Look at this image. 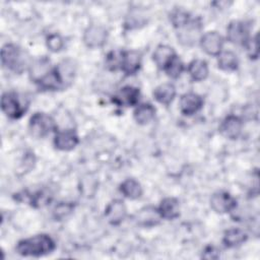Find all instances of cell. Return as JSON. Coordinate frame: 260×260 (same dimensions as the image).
<instances>
[{"label": "cell", "mask_w": 260, "mask_h": 260, "mask_svg": "<svg viewBox=\"0 0 260 260\" xmlns=\"http://www.w3.org/2000/svg\"><path fill=\"white\" fill-rule=\"evenodd\" d=\"M74 66L70 61H63L58 66L51 68L50 71L40 79L37 84L44 90H58L67 87L73 80Z\"/></svg>", "instance_id": "cell-1"}, {"label": "cell", "mask_w": 260, "mask_h": 260, "mask_svg": "<svg viewBox=\"0 0 260 260\" xmlns=\"http://www.w3.org/2000/svg\"><path fill=\"white\" fill-rule=\"evenodd\" d=\"M55 247V242L50 236L41 234L19 241L16 245V252L25 257H39L51 253Z\"/></svg>", "instance_id": "cell-2"}, {"label": "cell", "mask_w": 260, "mask_h": 260, "mask_svg": "<svg viewBox=\"0 0 260 260\" xmlns=\"http://www.w3.org/2000/svg\"><path fill=\"white\" fill-rule=\"evenodd\" d=\"M1 63L6 69L21 73L27 64V57L19 47L13 44H6L1 49Z\"/></svg>", "instance_id": "cell-3"}, {"label": "cell", "mask_w": 260, "mask_h": 260, "mask_svg": "<svg viewBox=\"0 0 260 260\" xmlns=\"http://www.w3.org/2000/svg\"><path fill=\"white\" fill-rule=\"evenodd\" d=\"M28 103L14 91H7L2 94L1 109L11 119H19L26 112Z\"/></svg>", "instance_id": "cell-4"}, {"label": "cell", "mask_w": 260, "mask_h": 260, "mask_svg": "<svg viewBox=\"0 0 260 260\" xmlns=\"http://www.w3.org/2000/svg\"><path fill=\"white\" fill-rule=\"evenodd\" d=\"M56 129L54 119L45 113H35L28 123L30 134L37 138H43Z\"/></svg>", "instance_id": "cell-5"}, {"label": "cell", "mask_w": 260, "mask_h": 260, "mask_svg": "<svg viewBox=\"0 0 260 260\" xmlns=\"http://www.w3.org/2000/svg\"><path fill=\"white\" fill-rule=\"evenodd\" d=\"M228 40L235 45H246L249 41V25L240 20L230 22L226 29Z\"/></svg>", "instance_id": "cell-6"}, {"label": "cell", "mask_w": 260, "mask_h": 260, "mask_svg": "<svg viewBox=\"0 0 260 260\" xmlns=\"http://www.w3.org/2000/svg\"><path fill=\"white\" fill-rule=\"evenodd\" d=\"M108 39V30L98 24L88 26L83 35V42L88 48H100L105 45Z\"/></svg>", "instance_id": "cell-7"}, {"label": "cell", "mask_w": 260, "mask_h": 260, "mask_svg": "<svg viewBox=\"0 0 260 260\" xmlns=\"http://www.w3.org/2000/svg\"><path fill=\"white\" fill-rule=\"evenodd\" d=\"M140 96V91L137 87L126 85L120 88L113 96L112 102L120 107H131L135 106Z\"/></svg>", "instance_id": "cell-8"}, {"label": "cell", "mask_w": 260, "mask_h": 260, "mask_svg": "<svg viewBox=\"0 0 260 260\" xmlns=\"http://www.w3.org/2000/svg\"><path fill=\"white\" fill-rule=\"evenodd\" d=\"M201 24L196 20H190L178 29V40L184 46H193L200 37Z\"/></svg>", "instance_id": "cell-9"}, {"label": "cell", "mask_w": 260, "mask_h": 260, "mask_svg": "<svg viewBox=\"0 0 260 260\" xmlns=\"http://www.w3.org/2000/svg\"><path fill=\"white\" fill-rule=\"evenodd\" d=\"M237 205L236 199L225 191L215 192L210 198L211 208L218 213H226L232 211Z\"/></svg>", "instance_id": "cell-10"}, {"label": "cell", "mask_w": 260, "mask_h": 260, "mask_svg": "<svg viewBox=\"0 0 260 260\" xmlns=\"http://www.w3.org/2000/svg\"><path fill=\"white\" fill-rule=\"evenodd\" d=\"M200 45L206 54L216 56L221 53L223 39L216 31H208L200 38Z\"/></svg>", "instance_id": "cell-11"}, {"label": "cell", "mask_w": 260, "mask_h": 260, "mask_svg": "<svg viewBox=\"0 0 260 260\" xmlns=\"http://www.w3.org/2000/svg\"><path fill=\"white\" fill-rule=\"evenodd\" d=\"M127 215V208L122 200L115 199L111 201L105 209V216L107 220L113 224H120Z\"/></svg>", "instance_id": "cell-12"}, {"label": "cell", "mask_w": 260, "mask_h": 260, "mask_svg": "<svg viewBox=\"0 0 260 260\" xmlns=\"http://www.w3.org/2000/svg\"><path fill=\"white\" fill-rule=\"evenodd\" d=\"M78 142L79 139L77 134L75 133V131L70 129L58 131L54 138V144L56 148L63 151L72 150L78 144Z\"/></svg>", "instance_id": "cell-13"}, {"label": "cell", "mask_w": 260, "mask_h": 260, "mask_svg": "<svg viewBox=\"0 0 260 260\" xmlns=\"http://www.w3.org/2000/svg\"><path fill=\"white\" fill-rule=\"evenodd\" d=\"M243 128V122L242 120L235 116L230 115L223 119L219 126L220 133L230 139H236L240 136Z\"/></svg>", "instance_id": "cell-14"}, {"label": "cell", "mask_w": 260, "mask_h": 260, "mask_svg": "<svg viewBox=\"0 0 260 260\" xmlns=\"http://www.w3.org/2000/svg\"><path fill=\"white\" fill-rule=\"evenodd\" d=\"M203 106L202 98L194 92H187L181 96L180 110L182 114L191 116L197 113Z\"/></svg>", "instance_id": "cell-15"}, {"label": "cell", "mask_w": 260, "mask_h": 260, "mask_svg": "<svg viewBox=\"0 0 260 260\" xmlns=\"http://www.w3.org/2000/svg\"><path fill=\"white\" fill-rule=\"evenodd\" d=\"M141 66V54L138 51H124L121 70L126 75L135 74Z\"/></svg>", "instance_id": "cell-16"}, {"label": "cell", "mask_w": 260, "mask_h": 260, "mask_svg": "<svg viewBox=\"0 0 260 260\" xmlns=\"http://www.w3.org/2000/svg\"><path fill=\"white\" fill-rule=\"evenodd\" d=\"M161 218L175 219L180 214V204L176 198L167 197L161 200L157 208Z\"/></svg>", "instance_id": "cell-17"}, {"label": "cell", "mask_w": 260, "mask_h": 260, "mask_svg": "<svg viewBox=\"0 0 260 260\" xmlns=\"http://www.w3.org/2000/svg\"><path fill=\"white\" fill-rule=\"evenodd\" d=\"M160 218L161 216L157 208H154V207H145L136 214L137 224L141 226H146V228L156 225L159 222Z\"/></svg>", "instance_id": "cell-18"}, {"label": "cell", "mask_w": 260, "mask_h": 260, "mask_svg": "<svg viewBox=\"0 0 260 260\" xmlns=\"http://www.w3.org/2000/svg\"><path fill=\"white\" fill-rule=\"evenodd\" d=\"M176 95V88L172 83H162L155 87L153 96L156 102L162 105H170Z\"/></svg>", "instance_id": "cell-19"}, {"label": "cell", "mask_w": 260, "mask_h": 260, "mask_svg": "<svg viewBox=\"0 0 260 260\" xmlns=\"http://www.w3.org/2000/svg\"><path fill=\"white\" fill-rule=\"evenodd\" d=\"M176 55L173 48L167 45H159L152 54V59L156 66L160 69H165L167 64Z\"/></svg>", "instance_id": "cell-20"}, {"label": "cell", "mask_w": 260, "mask_h": 260, "mask_svg": "<svg viewBox=\"0 0 260 260\" xmlns=\"http://www.w3.org/2000/svg\"><path fill=\"white\" fill-rule=\"evenodd\" d=\"M188 72L194 81H202L208 76V65L204 60L195 59L190 62Z\"/></svg>", "instance_id": "cell-21"}, {"label": "cell", "mask_w": 260, "mask_h": 260, "mask_svg": "<svg viewBox=\"0 0 260 260\" xmlns=\"http://www.w3.org/2000/svg\"><path fill=\"white\" fill-rule=\"evenodd\" d=\"M154 115L155 109L149 103L139 105L134 111V119L140 125L148 124L154 118Z\"/></svg>", "instance_id": "cell-22"}, {"label": "cell", "mask_w": 260, "mask_h": 260, "mask_svg": "<svg viewBox=\"0 0 260 260\" xmlns=\"http://www.w3.org/2000/svg\"><path fill=\"white\" fill-rule=\"evenodd\" d=\"M247 240V235L246 233L241 230V229H230L224 233L222 242L224 244L225 247L229 248H233L236 246H239L241 244H243L244 242H246Z\"/></svg>", "instance_id": "cell-23"}, {"label": "cell", "mask_w": 260, "mask_h": 260, "mask_svg": "<svg viewBox=\"0 0 260 260\" xmlns=\"http://www.w3.org/2000/svg\"><path fill=\"white\" fill-rule=\"evenodd\" d=\"M50 61L47 58H41L29 65V75L36 83L50 71Z\"/></svg>", "instance_id": "cell-24"}, {"label": "cell", "mask_w": 260, "mask_h": 260, "mask_svg": "<svg viewBox=\"0 0 260 260\" xmlns=\"http://www.w3.org/2000/svg\"><path fill=\"white\" fill-rule=\"evenodd\" d=\"M122 194L129 199H137L142 194V187L135 179H126L120 186Z\"/></svg>", "instance_id": "cell-25"}, {"label": "cell", "mask_w": 260, "mask_h": 260, "mask_svg": "<svg viewBox=\"0 0 260 260\" xmlns=\"http://www.w3.org/2000/svg\"><path fill=\"white\" fill-rule=\"evenodd\" d=\"M239 60L232 51H224L218 55V68L224 71H234L238 68Z\"/></svg>", "instance_id": "cell-26"}, {"label": "cell", "mask_w": 260, "mask_h": 260, "mask_svg": "<svg viewBox=\"0 0 260 260\" xmlns=\"http://www.w3.org/2000/svg\"><path fill=\"white\" fill-rule=\"evenodd\" d=\"M164 70L166 71V73L168 74V76H170L171 78L176 79V78H178V77L181 75V73L183 72V70H184V64H183V62L181 61V59H180L177 55H175V56L171 59V61L167 64V66L165 67Z\"/></svg>", "instance_id": "cell-27"}, {"label": "cell", "mask_w": 260, "mask_h": 260, "mask_svg": "<svg viewBox=\"0 0 260 260\" xmlns=\"http://www.w3.org/2000/svg\"><path fill=\"white\" fill-rule=\"evenodd\" d=\"M124 51L115 50L110 52L106 57V65L110 70L121 69Z\"/></svg>", "instance_id": "cell-28"}, {"label": "cell", "mask_w": 260, "mask_h": 260, "mask_svg": "<svg viewBox=\"0 0 260 260\" xmlns=\"http://www.w3.org/2000/svg\"><path fill=\"white\" fill-rule=\"evenodd\" d=\"M170 19L173 23V25L176 28H180L182 26H184L185 24H187L191 19L189 16V13H187L186 11L182 10V9H175L171 15H170Z\"/></svg>", "instance_id": "cell-29"}, {"label": "cell", "mask_w": 260, "mask_h": 260, "mask_svg": "<svg viewBox=\"0 0 260 260\" xmlns=\"http://www.w3.org/2000/svg\"><path fill=\"white\" fill-rule=\"evenodd\" d=\"M145 23H146L145 15L138 10H134L130 13L129 16H127V19L125 21V26L127 28H135V27L144 25Z\"/></svg>", "instance_id": "cell-30"}, {"label": "cell", "mask_w": 260, "mask_h": 260, "mask_svg": "<svg viewBox=\"0 0 260 260\" xmlns=\"http://www.w3.org/2000/svg\"><path fill=\"white\" fill-rule=\"evenodd\" d=\"M47 46L52 52H59L64 46V40L58 34H52L47 38Z\"/></svg>", "instance_id": "cell-31"}, {"label": "cell", "mask_w": 260, "mask_h": 260, "mask_svg": "<svg viewBox=\"0 0 260 260\" xmlns=\"http://www.w3.org/2000/svg\"><path fill=\"white\" fill-rule=\"evenodd\" d=\"M73 209V205L69 204V203H60L58 204L55 209H54V216L55 218H63L64 216H66L67 214H69Z\"/></svg>", "instance_id": "cell-32"}, {"label": "cell", "mask_w": 260, "mask_h": 260, "mask_svg": "<svg viewBox=\"0 0 260 260\" xmlns=\"http://www.w3.org/2000/svg\"><path fill=\"white\" fill-rule=\"evenodd\" d=\"M247 47L248 53L251 58H257L258 56V49H257V37L253 39H249V41L245 45Z\"/></svg>", "instance_id": "cell-33"}, {"label": "cell", "mask_w": 260, "mask_h": 260, "mask_svg": "<svg viewBox=\"0 0 260 260\" xmlns=\"http://www.w3.org/2000/svg\"><path fill=\"white\" fill-rule=\"evenodd\" d=\"M202 257L205 259H216L219 257V252L214 247L209 246L204 250Z\"/></svg>", "instance_id": "cell-34"}]
</instances>
